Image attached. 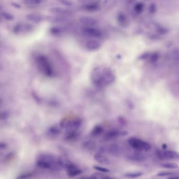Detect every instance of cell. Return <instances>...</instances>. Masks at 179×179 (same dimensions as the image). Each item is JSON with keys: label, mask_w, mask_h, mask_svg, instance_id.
I'll return each instance as SVG.
<instances>
[{"label": "cell", "mask_w": 179, "mask_h": 179, "mask_svg": "<svg viewBox=\"0 0 179 179\" xmlns=\"http://www.w3.org/2000/svg\"><path fill=\"white\" fill-rule=\"evenodd\" d=\"M91 79L92 84L96 88L103 89L113 82L115 76L110 69L97 67L92 70Z\"/></svg>", "instance_id": "6da1fadb"}, {"label": "cell", "mask_w": 179, "mask_h": 179, "mask_svg": "<svg viewBox=\"0 0 179 179\" xmlns=\"http://www.w3.org/2000/svg\"><path fill=\"white\" fill-rule=\"evenodd\" d=\"M35 63L38 70L44 76L52 78L56 75L55 69L50 60L43 54H38L35 57Z\"/></svg>", "instance_id": "7a4b0ae2"}, {"label": "cell", "mask_w": 179, "mask_h": 179, "mask_svg": "<svg viewBox=\"0 0 179 179\" xmlns=\"http://www.w3.org/2000/svg\"><path fill=\"white\" fill-rule=\"evenodd\" d=\"M36 164L38 168L45 170H54L60 167L58 160L50 155H42L38 159Z\"/></svg>", "instance_id": "3957f363"}, {"label": "cell", "mask_w": 179, "mask_h": 179, "mask_svg": "<svg viewBox=\"0 0 179 179\" xmlns=\"http://www.w3.org/2000/svg\"><path fill=\"white\" fill-rule=\"evenodd\" d=\"M129 145L133 149L137 150H143L148 151L151 149V145L147 142L145 141L140 139L136 138L134 137L130 138L128 140Z\"/></svg>", "instance_id": "277c9868"}, {"label": "cell", "mask_w": 179, "mask_h": 179, "mask_svg": "<svg viewBox=\"0 0 179 179\" xmlns=\"http://www.w3.org/2000/svg\"><path fill=\"white\" fill-rule=\"evenodd\" d=\"M82 34L87 38L98 40L103 37V33L101 29L92 26H86L82 30Z\"/></svg>", "instance_id": "5b68a950"}, {"label": "cell", "mask_w": 179, "mask_h": 179, "mask_svg": "<svg viewBox=\"0 0 179 179\" xmlns=\"http://www.w3.org/2000/svg\"><path fill=\"white\" fill-rule=\"evenodd\" d=\"M64 168L66 169L67 175L70 178L77 176L82 172V170L78 169L75 164L67 161H66Z\"/></svg>", "instance_id": "8992f818"}, {"label": "cell", "mask_w": 179, "mask_h": 179, "mask_svg": "<svg viewBox=\"0 0 179 179\" xmlns=\"http://www.w3.org/2000/svg\"><path fill=\"white\" fill-rule=\"evenodd\" d=\"M33 29V27L31 25L27 23H20L14 26L13 29V31L15 34L26 33L30 32Z\"/></svg>", "instance_id": "52a82bcc"}, {"label": "cell", "mask_w": 179, "mask_h": 179, "mask_svg": "<svg viewBox=\"0 0 179 179\" xmlns=\"http://www.w3.org/2000/svg\"><path fill=\"white\" fill-rule=\"evenodd\" d=\"M85 47L89 51H96L101 47V43L97 40L89 39L85 43Z\"/></svg>", "instance_id": "ba28073f"}, {"label": "cell", "mask_w": 179, "mask_h": 179, "mask_svg": "<svg viewBox=\"0 0 179 179\" xmlns=\"http://www.w3.org/2000/svg\"><path fill=\"white\" fill-rule=\"evenodd\" d=\"M94 159L98 163L104 164L109 165L110 164V161L107 157L101 154H97L94 156Z\"/></svg>", "instance_id": "9c48e42d"}, {"label": "cell", "mask_w": 179, "mask_h": 179, "mask_svg": "<svg viewBox=\"0 0 179 179\" xmlns=\"http://www.w3.org/2000/svg\"><path fill=\"white\" fill-rule=\"evenodd\" d=\"M79 135V133L77 130H69L65 135V140L68 141H74L78 137Z\"/></svg>", "instance_id": "30bf717a"}, {"label": "cell", "mask_w": 179, "mask_h": 179, "mask_svg": "<svg viewBox=\"0 0 179 179\" xmlns=\"http://www.w3.org/2000/svg\"><path fill=\"white\" fill-rule=\"evenodd\" d=\"M165 158L171 159H179V154L176 151L166 150L164 151Z\"/></svg>", "instance_id": "8fae6325"}, {"label": "cell", "mask_w": 179, "mask_h": 179, "mask_svg": "<svg viewBox=\"0 0 179 179\" xmlns=\"http://www.w3.org/2000/svg\"><path fill=\"white\" fill-rule=\"evenodd\" d=\"M117 20L120 25L123 27L127 26L128 25V20L125 14L119 13L117 16Z\"/></svg>", "instance_id": "7c38bea8"}, {"label": "cell", "mask_w": 179, "mask_h": 179, "mask_svg": "<svg viewBox=\"0 0 179 179\" xmlns=\"http://www.w3.org/2000/svg\"><path fill=\"white\" fill-rule=\"evenodd\" d=\"M120 135V132L117 130H111L107 132L105 135V138L108 140L115 138L118 136Z\"/></svg>", "instance_id": "4fadbf2b"}, {"label": "cell", "mask_w": 179, "mask_h": 179, "mask_svg": "<svg viewBox=\"0 0 179 179\" xmlns=\"http://www.w3.org/2000/svg\"><path fill=\"white\" fill-rule=\"evenodd\" d=\"M84 8L88 11H95L99 9V5L97 3H88L84 6Z\"/></svg>", "instance_id": "5bb4252c"}, {"label": "cell", "mask_w": 179, "mask_h": 179, "mask_svg": "<svg viewBox=\"0 0 179 179\" xmlns=\"http://www.w3.org/2000/svg\"><path fill=\"white\" fill-rule=\"evenodd\" d=\"M60 127L56 125L50 127V128L48 130V133L52 135H58L60 132Z\"/></svg>", "instance_id": "9a60e30c"}, {"label": "cell", "mask_w": 179, "mask_h": 179, "mask_svg": "<svg viewBox=\"0 0 179 179\" xmlns=\"http://www.w3.org/2000/svg\"><path fill=\"white\" fill-rule=\"evenodd\" d=\"M104 129L101 125H96L92 129L91 135L93 136H97L103 132Z\"/></svg>", "instance_id": "2e32d148"}, {"label": "cell", "mask_w": 179, "mask_h": 179, "mask_svg": "<svg viewBox=\"0 0 179 179\" xmlns=\"http://www.w3.org/2000/svg\"><path fill=\"white\" fill-rule=\"evenodd\" d=\"M144 173L141 172H128L124 174V176L128 178H136L141 176Z\"/></svg>", "instance_id": "e0dca14e"}, {"label": "cell", "mask_w": 179, "mask_h": 179, "mask_svg": "<svg viewBox=\"0 0 179 179\" xmlns=\"http://www.w3.org/2000/svg\"><path fill=\"white\" fill-rule=\"evenodd\" d=\"M161 167L168 169H176L179 168V166L174 163H168V164H162Z\"/></svg>", "instance_id": "ac0fdd59"}, {"label": "cell", "mask_w": 179, "mask_h": 179, "mask_svg": "<svg viewBox=\"0 0 179 179\" xmlns=\"http://www.w3.org/2000/svg\"><path fill=\"white\" fill-rule=\"evenodd\" d=\"M27 17L29 19L32 20L35 22H41V21H42V16L39 15H37V14H30V15H28Z\"/></svg>", "instance_id": "d6986e66"}, {"label": "cell", "mask_w": 179, "mask_h": 179, "mask_svg": "<svg viewBox=\"0 0 179 179\" xmlns=\"http://www.w3.org/2000/svg\"><path fill=\"white\" fill-rule=\"evenodd\" d=\"M119 147L116 145H111L109 148L110 152L113 154H118L119 153Z\"/></svg>", "instance_id": "ffe728a7"}, {"label": "cell", "mask_w": 179, "mask_h": 179, "mask_svg": "<svg viewBox=\"0 0 179 179\" xmlns=\"http://www.w3.org/2000/svg\"><path fill=\"white\" fill-rule=\"evenodd\" d=\"M33 176V174L30 172L25 173L19 175L16 179H29Z\"/></svg>", "instance_id": "44dd1931"}, {"label": "cell", "mask_w": 179, "mask_h": 179, "mask_svg": "<svg viewBox=\"0 0 179 179\" xmlns=\"http://www.w3.org/2000/svg\"><path fill=\"white\" fill-rule=\"evenodd\" d=\"M94 169H95L96 170H97L99 172H104V173H108V172H110V170L107 168H104V167H99V166H94Z\"/></svg>", "instance_id": "7402d4cb"}, {"label": "cell", "mask_w": 179, "mask_h": 179, "mask_svg": "<svg viewBox=\"0 0 179 179\" xmlns=\"http://www.w3.org/2000/svg\"><path fill=\"white\" fill-rule=\"evenodd\" d=\"M143 7H144V5L143 4L138 3L135 5L134 7V9L136 12L141 13L143 11Z\"/></svg>", "instance_id": "603a6c76"}, {"label": "cell", "mask_w": 179, "mask_h": 179, "mask_svg": "<svg viewBox=\"0 0 179 179\" xmlns=\"http://www.w3.org/2000/svg\"><path fill=\"white\" fill-rule=\"evenodd\" d=\"M84 147L88 149H93L95 147L94 142L91 141H87L84 143Z\"/></svg>", "instance_id": "cb8c5ba5"}, {"label": "cell", "mask_w": 179, "mask_h": 179, "mask_svg": "<svg viewBox=\"0 0 179 179\" xmlns=\"http://www.w3.org/2000/svg\"><path fill=\"white\" fill-rule=\"evenodd\" d=\"M130 159L132 160L135 161H142L143 160V157L140 155L135 154L130 157Z\"/></svg>", "instance_id": "d4e9b609"}, {"label": "cell", "mask_w": 179, "mask_h": 179, "mask_svg": "<svg viewBox=\"0 0 179 179\" xmlns=\"http://www.w3.org/2000/svg\"><path fill=\"white\" fill-rule=\"evenodd\" d=\"M156 154L157 156L158 157L159 159H160L161 160H163L164 159L165 157H164V152L162 151H161L160 150L158 149L156 151Z\"/></svg>", "instance_id": "484cf974"}, {"label": "cell", "mask_w": 179, "mask_h": 179, "mask_svg": "<svg viewBox=\"0 0 179 179\" xmlns=\"http://www.w3.org/2000/svg\"><path fill=\"white\" fill-rule=\"evenodd\" d=\"M173 173L170 172H168V171H163V172H161L159 173H158V176H168L170 175H172Z\"/></svg>", "instance_id": "4316f807"}, {"label": "cell", "mask_w": 179, "mask_h": 179, "mask_svg": "<svg viewBox=\"0 0 179 179\" xmlns=\"http://www.w3.org/2000/svg\"><path fill=\"white\" fill-rule=\"evenodd\" d=\"M2 16H3L2 17H4V18L7 19H9V20H11V19H13V17L9 13H2Z\"/></svg>", "instance_id": "83f0119b"}, {"label": "cell", "mask_w": 179, "mask_h": 179, "mask_svg": "<svg viewBox=\"0 0 179 179\" xmlns=\"http://www.w3.org/2000/svg\"><path fill=\"white\" fill-rule=\"evenodd\" d=\"M80 179H97V178L95 176H85V177H82Z\"/></svg>", "instance_id": "f1b7e54d"}, {"label": "cell", "mask_w": 179, "mask_h": 179, "mask_svg": "<svg viewBox=\"0 0 179 179\" xmlns=\"http://www.w3.org/2000/svg\"><path fill=\"white\" fill-rule=\"evenodd\" d=\"M128 134V132L126 131H121L120 132V135H127Z\"/></svg>", "instance_id": "f546056e"}, {"label": "cell", "mask_w": 179, "mask_h": 179, "mask_svg": "<svg viewBox=\"0 0 179 179\" xmlns=\"http://www.w3.org/2000/svg\"><path fill=\"white\" fill-rule=\"evenodd\" d=\"M6 145L4 143H1V145H0V148L1 149H5L6 148Z\"/></svg>", "instance_id": "4dcf8cb0"}, {"label": "cell", "mask_w": 179, "mask_h": 179, "mask_svg": "<svg viewBox=\"0 0 179 179\" xmlns=\"http://www.w3.org/2000/svg\"><path fill=\"white\" fill-rule=\"evenodd\" d=\"M167 148V145L166 143H164L163 145H162V149L163 150H166Z\"/></svg>", "instance_id": "1f68e13d"}, {"label": "cell", "mask_w": 179, "mask_h": 179, "mask_svg": "<svg viewBox=\"0 0 179 179\" xmlns=\"http://www.w3.org/2000/svg\"><path fill=\"white\" fill-rule=\"evenodd\" d=\"M168 179H179V176H173V177H170Z\"/></svg>", "instance_id": "d6a6232c"}, {"label": "cell", "mask_w": 179, "mask_h": 179, "mask_svg": "<svg viewBox=\"0 0 179 179\" xmlns=\"http://www.w3.org/2000/svg\"><path fill=\"white\" fill-rule=\"evenodd\" d=\"M101 179H114L113 178H110V177H108V176H105V177H104V178H101Z\"/></svg>", "instance_id": "836d02e7"}]
</instances>
